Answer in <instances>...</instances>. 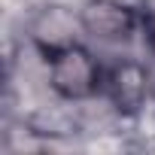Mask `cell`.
Returning a JSON list of instances; mask_svg holds the SVG:
<instances>
[{
    "instance_id": "cell-1",
    "label": "cell",
    "mask_w": 155,
    "mask_h": 155,
    "mask_svg": "<svg viewBox=\"0 0 155 155\" xmlns=\"http://www.w3.org/2000/svg\"><path fill=\"white\" fill-rule=\"evenodd\" d=\"M101 85V64L91 49L70 46L49 55V88L61 101H85Z\"/></svg>"
},
{
    "instance_id": "cell-3",
    "label": "cell",
    "mask_w": 155,
    "mask_h": 155,
    "mask_svg": "<svg viewBox=\"0 0 155 155\" xmlns=\"http://www.w3.org/2000/svg\"><path fill=\"white\" fill-rule=\"evenodd\" d=\"M28 34H31V43L37 49H43L46 55H55V52L70 49V46H79V40L85 37L79 6L46 0V3L31 15Z\"/></svg>"
},
{
    "instance_id": "cell-4",
    "label": "cell",
    "mask_w": 155,
    "mask_h": 155,
    "mask_svg": "<svg viewBox=\"0 0 155 155\" xmlns=\"http://www.w3.org/2000/svg\"><path fill=\"white\" fill-rule=\"evenodd\" d=\"M104 85H107V97L122 113H137L152 97L149 67H143L137 58H119L104 76Z\"/></svg>"
},
{
    "instance_id": "cell-2",
    "label": "cell",
    "mask_w": 155,
    "mask_h": 155,
    "mask_svg": "<svg viewBox=\"0 0 155 155\" xmlns=\"http://www.w3.org/2000/svg\"><path fill=\"white\" fill-rule=\"evenodd\" d=\"M85 37L97 49H122L137 34V15L125 0H85L79 6Z\"/></svg>"
}]
</instances>
